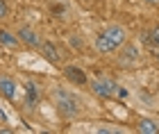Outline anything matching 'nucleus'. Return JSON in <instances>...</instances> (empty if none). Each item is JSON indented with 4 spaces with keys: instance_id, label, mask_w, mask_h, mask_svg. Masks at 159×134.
Masks as SVG:
<instances>
[{
    "instance_id": "nucleus-1",
    "label": "nucleus",
    "mask_w": 159,
    "mask_h": 134,
    "mask_svg": "<svg viewBox=\"0 0 159 134\" xmlns=\"http://www.w3.org/2000/svg\"><path fill=\"white\" fill-rule=\"evenodd\" d=\"M52 98H55V105H57V109H59V114L66 116V118H75L80 114V109H82L77 98L73 93H68L66 89H61V87L52 89Z\"/></svg>"
},
{
    "instance_id": "nucleus-2",
    "label": "nucleus",
    "mask_w": 159,
    "mask_h": 134,
    "mask_svg": "<svg viewBox=\"0 0 159 134\" xmlns=\"http://www.w3.org/2000/svg\"><path fill=\"white\" fill-rule=\"evenodd\" d=\"M91 91L98 98H114L116 91H118V84L111 82V80H93L91 82Z\"/></svg>"
},
{
    "instance_id": "nucleus-3",
    "label": "nucleus",
    "mask_w": 159,
    "mask_h": 134,
    "mask_svg": "<svg viewBox=\"0 0 159 134\" xmlns=\"http://www.w3.org/2000/svg\"><path fill=\"white\" fill-rule=\"evenodd\" d=\"M120 48H123V50L118 52V64L125 66V68L134 66L136 61H139V48H136L134 43H127V41H125Z\"/></svg>"
},
{
    "instance_id": "nucleus-4",
    "label": "nucleus",
    "mask_w": 159,
    "mask_h": 134,
    "mask_svg": "<svg viewBox=\"0 0 159 134\" xmlns=\"http://www.w3.org/2000/svg\"><path fill=\"white\" fill-rule=\"evenodd\" d=\"M102 32L107 34V39H109L116 48H120L127 41V32H125V27H123V25H107Z\"/></svg>"
},
{
    "instance_id": "nucleus-5",
    "label": "nucleus",
    "mask_w": 159,
    "mask_h": 134,
    "mask_svg": "<svg viewBox=\"0 0 159 134\" xmlns=\"http://www.w3.org/2000/svg\"><path fill=\"white\" fill-rule=\"evenodd\" d=\"M64 75L68 77L73 84H77V87H84L86 82H89V77H86L84 73V68H80V66H73V64H68L66 68H64Z\"/></svg>"
},
{
    "instance_id": "nucleus-6",
    "label": "nucleus",
    "mask_w": 159,
    "mask_h": 134,
    "mask_svg": "<svg viewBox=\"0 0 159 134\" xmlns=\"http://www.w3.org/2000/svg\"><path fill=\"white\" fill-rule=\"evenodd\" d=\"M41 52H43V57H46L50 64H59L61 61V52H59V48H57L52 41H41Z\"/></svg>"
},
{
    "instance_id": "nucleus-7",
    "label": "nucleus",
    "mask_w": 159,
    "mask_h": 134,
    "mask_svg": "<svg viewBox=\"0 0 159 134\" xmlns=\"http://www.w3.org/2000/svg\"><path fill=\"white\" fill-rule=\"evenodd\" d=\"M18 39H20V43H25L30 48H39L41 46V39L37 37V32H34L32 27H20L18 30Z\"/></svg>"
},
{
    "instance_id": "nucleus-8",
    "label": "nucleus",
    "mask_w": 159,
    "mask_h": 134,
    "mask_svg": "<svg viewBox=\"0 0 159 134\" xmlns=\"http://www.w3.org/2000/svg\"><path fill=\"white\" fill-rule=\"evenodd\" d=\"M0 96H5L7 100L16 98V82L11 77H0Z\"/></svg>"
},
{
    "instance_id": "nucleus-9",
    "label": "nucleus",
    "mask_w": 159,
    "mask_h": 134,
    "mask_svg": "<svg viewBox=\"0 0 159 134\" xmlns=\"http://www.w3.org/2000/svg\"><path fill=\"white\" fill-rule=\"evenodd\" d=\"M96 48H98V52H105V55H109V52H116L118 48L111 43L109 39H107V34L105 32H100L98 37H96Z\"/></svg>"
},
{
    "instance_id": "nucleus-10",
    "label": "nucleus",
    "mask_w": 159,
    "mask_h": 134,
    "mask_svg": "<svg viewBox=\"0 0 159 134\" xmlns=\"http://www.w3.org/2000/svg\"><path fill=\"white\" fill-rule=\"evenodd\" d=\"M136 130L141 134H159V125L155 121H150V118H141L139 125H136Z\"/></svg>"
},
{
    "instance_id": "nucleus-11",
    "label": "nucleus",
    "mask_w": 159,
    "mask_h": 134,
    "mask_svg": "<svg viewBox=\"0 0 159 134\" xmlns=\"http://www.w3.org/2000/svg\"><path fill=\"white\" fill-rule=\"evenodd\" d=\"M18 43H20L18 37H14V34L7 32V30H0V46L2 48H16Z\"/></svg>"
},
{
    "instance_id": "nucleus-12",
    "label": "nucleus",
    "mask_w": 159,
    "mask_h": 134,
    "mask_svg": "<svg viewBox=\"0 0 159 134\" xmlns=\"http://www.w3.org/2000/svg\"><path fill=\"white\" fill-rule=\"evenodd\" d=\"M25 93H27V105L34 107L37 100H39V89H37V84H34V82H27V84H25Z\"/></svg>"
},
{
    "instance_id": "nucleus-13",
    "label": "nucleus",
    "mask_w": 159,
    "mask_h": 134,
    "mask_svg": "<svg viewBox=\"0 0 159 134\" xmlns=\"http://www.w3.org/2000/svg\"><path fill=\"white\" fill-rule=\"evenodd\" d=\"M150 43H152V46H159V25H155L152 32H150Z\"/></svg>"
},
{
    "instance_id": "nucleus-14",
    "label": "nucleus",
    "mask_w": 159,
    "mask_h": 134,
    "mask_svg": "<svg viewBox=\"0 0 159 134\" xmlns=\"http://www.w3.org/2000/svg\"><path fill=\"white\" fill-rule=\"evenodd\" d=\"M7 16H9V7L5 0H0V18H7Z\"/></svg>"
},
{
    "instance_id": "nucleus-15",
    "label": "nucleus",
    "mask_w": 159,
    "mask_h": 134,
    "mask_svg": "<svg viewBox=\"0 0 159 134\" xmlns=\"http://www.w3.org/2000/svg\"><path fill=\"white\" fill-rule=\"evenodd\" d=\"M70 46L77 48V50H82V48H84V41H82V39H77V37H70Z\"/></svg>"
},
{
    "instance_id": "nucleus-16",
    "label": "nucleus",
    "mask_w": 159,
    "mask_h": 134,
    "mask_svg": "<svg viewBox=\"0 0 159 134\" xmlns=\"http://www.w3.org/2000/svg\"><path fill=\"white\" fill-rule=\"evenodd\" d=\"M52 11L57 14V18H61V14L66 11V7H64V5H52Z\"/></svg>"
},
{
    "instance_id": "nucleus-17",
    "label": "nucleus",
    "mask_w": 159,
    "mask_h": 134,
    "mask_svg": "<svg viewBox=\"0 0 159 134\" xmlns=\"http://www.w3.org/2000/svg\"><path fill=\"white\" fill-rule=\"evenodd\" d=\"M152 57H155V61L159 64V50H152Z\"/></svg>"
},
{
    "instance_id": "nucleus-18",
    "label": "nucleus",
    "mask_w": 159,
    "mask_h": 134,
    "mask_svg": "<svg viewBox=\"0 0 159 134\" xmlns=\"http://www.w3.org/2000/svg\"><path fill=\"white\" fill-rule=\"evenodd\" d=\"M146 2H159V0H146Z\"/></svg>"
}]
</instances>
